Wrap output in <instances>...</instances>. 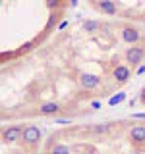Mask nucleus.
Here are the masks:
<instances>
[{"instance_id": "obj_19", "label": "nucleus", "mask_w": 145, "mask_h": 154, "mask_svg": "<svg viewBox=\"0 0 145 154\" xmlns=\"http://www.w3.org/2000/svg\"><path fill=\"white\" fill-rule=\"evenodd\" d=\"M66 25H68V21H62V23H60V25H58V31H62V29H64Z\"/></svg>"}, {"instance_id": "obj_9", "label": "nucleus", "mask_w": 145, "mask_h": 154, "mask_svg": "<svg viewBox=\"0 0 145 154\" xmlns=\"http://www.w3.org/2000/svg\"><path fill=\"white\" fill-rule=\"evenodd\" d=\"M95 6L101 14H105V16H116V14H118V8H116L114 0H97Z\"/></svg>"}, {"instance_id": "obj_16", "label": "nucleus", "mask_w": 145, "mask_h": 154, "mask_svg": "<svg viewBox=\"0 0 145 154\" xmlns=\"http://www.w3.org/2000/svg\"><path fill=\"white\" fill-rule=\"evenodd\" d=\"M132 118H135V119H145V112L143 114H132Z\"/></svg>"}, {"instance_id": "obj_13", "label": "nucleus", "mask_w": 145, "mask_h": 154, "mask_svg": "<svg viewBox=\"0 0 145 154\" xmlns=\"http://www.w3.org/2000/svg\"><path fill=\"white\" fill-rule=\"evenodd\" d=\"M108 125L106 123H101V125H93L91 127V133H95V135H99V133H108Z\"/></svg>"}, {"instance_id": "obj_18", "label": "nucleus", "mask_w": 145, "mask_h": 154, "mask_svg": "<svg viewBox=\"0 0 145 154\" xmlns=\"http://www.w3.org/2000/svg\"><path fill=\"white\" fill-rule=\"evenodd\" d=\"M141 73H145V66H141L137 71H135V75H141Z\"/></svg>"}, {"instance_id": "obj_17", "label": "nucleus", "mask_w": 145, "mask_h": 154, "mask_svg": "<svg viewBox=\"0 0 145 154\" xmlns=\"http://www.w3.org/2000/svg\"><path fill=\"white\" fill-rule=\"evenodd\" d=\"M139 100H141V104H145V89L141 91V94H139Z\"/></svg>"}, {"instance_id": "obj_10", "label": "nucleus", "mask_w": 145, "mask_h": 154, "mask_svg": "<svg viewBox=\"0 0 145 154\" xmlns=\"http://www.w3.org/2000/svg\"><path fill=\"white\" fill-rule=\"evenodd\" d=\"M48 154H72V150L66 146V144L56 143V144H52V146L48 148Z\"/></svg>"}, {"instance_id": "obj_5", "label": "nucleus", "mask_w": 145, "mask_h": 154, "mask_svg": "<svg viewBox=\"0 0 145 154\" xmlns=\"http://www.w3.org/2000/svg\"><path fill=\"white\" fill-rule=\"evenodd\" d=\"M21 137H23V127H21V125H10V127L2 129V141L6 144L19 143Z\"/></svg>"}, {"instance_id": "obj_3", "label": "nucleus", "mask_w": 145, "mask_h": 154, "mask_svg": "<svg viewBox=\"0 0 145 154\" xmlns=\"http://www.w3.org/2000/svg\"><path fill=\"white\" fill-rule=\"evenodd\" d=\"M120 33H122V41L126 42V45H141V42H145L141 29L132 25V23H126V25H122Z\"/></svg>"}, {"instance_id": "obj_6", "label": "nucleus", "mask_w": 145, "mask_h": 154, "mask_svg": "<svg viewBox=\"0 0 145 154\" xmlns=\"http://www.w3.org/2000/svg\"><path fill=\"white\" fill-rule=\"evenodd\" d=\"M77 81H79V87L83 91H95L101 85V77L95 75V73H89V71H81Z\"/></svg>"}, {"instance_id": "obj_15", "label": "nucleus", "mask_w": 145, "mask_h": 154, "mask_svg": "<svg viewBox=\"0 0 145 154\" xmlns=\"http://www.w3.org/2000/svg\"><path fill=\"white\" fill-rule=\"evenodd\" d=\"M89 106H91L93 110H99V108H101V102H99V100H93V102H89Z\"/></svg>"}, {"instance_id": "obj_2", "label": "nucleus", "mask_w": 145, "mask_h": 154, "mask_svg": "<svg viewBox=\"0 0 145 154\" xmlns=\"http://www.w3.org/2000/svg\"><path fill=\"white\" fill-rule=\"evenodd\" d=\"M124 60H126V64H128L130 67L141 66L143 60H145V42L128 46V50H126V54H124Z\"/></svg>"}, {"instance_id": "obj_20", "label": "nucleus", "mask_w": 145, "mask_h": 154, "mask_svg": "<svg viewBox=\"0 0 145 154\" xmlns=\"http://www.w3.org/2000/svg\"><path fill=\"white\" fill-rule=\"evenodd\" d=\"M14 154H31V152H27V150H16Z\"/></svg>"}, {"instance_id": "obj_7", "label": "nucleus", "mask_w": 145, "mask_h": 154, "mask_svg": "<svg viewBox=\"0 0 145 154\" xmlns=\"http://www.w3.org/2000/svg\"><path fill=\"white\" fill-rule=\"evenodd\" d=\"M112 79L116 81L118 85H124L130 81V77H132V67H130L128 64H118L112 67Z\"/></svg>"}, {"instance_id": "obj_4", "label": "nucleus", "mask_w": 145, "mask_h": 154, "mask_svg": "<svg viewBox=\"0 0 145 154\" xmlns=\"http://www.w3.org/2000/svg\"><path fill=\"white\" fill-rule=\"evenodd\" d=\"M128 139L135 148L145 146V125H132L128 129Z\"/></svg>"}, {"instance_id": "obj_1", "label": "nucleus", "mask_w": 145, "mask_h": 154, "mask_svg": "<svg viewBox=\"0 0 145 154\" xmlns=\"http://www.w3.org/2000/svg\"><path fill=\"white\" fill-rule=\"evenodd\" d=\"M41 141H43V131L37 125H25V127H23V137H21V141H19V144L23 146V150H27V152L37 150V146L41 144Z\"/></svg>"}, {"instance_id": "obj_8", "label": "nucleus", "mask_w": 145, "mask_h": 154, "mask_svg": "<svg viewBox=\"0 0 145 154\" xmlns=\"http://www.w3.org/2000/svg\"><path fill=\"white\" fill-rule=\"evenodd\" d=\"M62 112V104L54 102V100H48V102H43L39 106V114L41 116H56Z\"/></svg>"}, {"instance_id": "obj_12", "label": "nucleus", "mask_w": 145, "mask_h": 154, "mask_svg": "<svg viewBox=\"0 0 145 154\" xmlns=\"http://www.w3.org/2000/svg\"><path fill=\"white\" fill-rule=\"evenodd\" d=\"M126 96H128L126 93H116L114 96H110V98H108V106H116V104L124 102V100H126Z\"/></svg>"}, {"instance_id": "obj_14", "label": "nucleus", "mask_w": 145, "mask_h": 154, "mask_svg": "<svg viewBox=\"0 0 145 154\" xmlns=\"http://www.w3.org/2000/svg\"><path fill=\"white\" fill-rule=\"evenodd\" d=\"M47 8L50 10V12H54V10L60 8V0H47Z\"/></svg>"}, {"instance_id": "obj_11", "label": "nucleus", "mask_w": 145, "mask_h": 154, "mask_svg": "<svg viewBox=\"0 0 145 154\" xmlns=\"http://www.w3.org/2000/svg\"><path fill=\"white\" fill-rule=\"evenodd\" d=\"M99 27H101V23L95 21V19L83 21V31H87V33H97V31H99Z\"/></svg>"}, {"instance_id": "obj_21", "label": "nucleus", "mask_w": 145, "mask_h": 154, "mask_svg": "<svg viewBox=\"0 0 145 154\" xmlns=\"http://www.w3.org/2000/svg\"><path fill=\"white\" fill-rule=\"evenodd\" d=\"M70 4H72V6H76V4H77V0H70Z\"/></svg>"}]
</instances>
